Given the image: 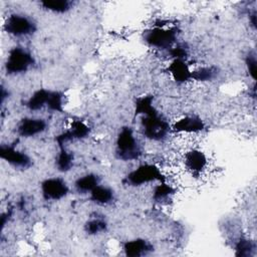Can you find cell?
I'll return each instance as SVG.
<instances>
[{"label": "cell", "mask_w": 257, "mask_h": 257, "mask_svg": "<svg viewBox=\"0 0 257 257\" xmlns=\"http://www.w3.org/2000/svg\"><path fill=\"white\" fill-rule=\"evenodd\" d=\"M141 130L145 138L155 142L164 141L172 131L170 122L157 108L141 116Z\"/></svg>", "instance_id": "6da1fadb"}, {"label": "cell", "mask_w": 257, "mask_h": 257, "mask_svg": "<svg viewBox=\"0 0 257 257\" xmlns=\"http://www.w3.org/2000/svg\"><path fill=\"white\" fill-rule=\"evenodd\" d=\"M115 155L122 161H136L142 156V147L130 126L120 128L115 140Z\"/></svg>", "instance_id": "7a4b0ae2"}, {"label": "cell", "mask_w": 257, "mask_h": 257, "mask_svg": "<svg viewBox=\"0 0 257 257\" xmlns=\"http://www.w3.org/2000/svg\"><path fill=\"white\" fill-rule=\"evenodd\" d=\"M164 181H167V179L162 170L155 164L149 163L138 166L124 178L125 184L133 187H139L154 182L159 183Z\"/></svg>", "instance_id": "3957f363"}, {"label": "cell", "mask_w": 257, "mask_h": 257, "mask_svg": "<svg viewBox=\"0 0 257 257\" xmlns=\"http://www.w3.org/2000/svg\"><path fill=\"white\" fill-rule=\"evenodd\" d=\"M35 63L31 52L22 46H15L8 52L5 60V70L10 75L21 74L28 71Z\"/></svg>", "instance_id": "277c9868"}, {"label": "cell", "mask_w": 257, "mask_h": 257, "mask_svg": "<svg viewBox=\"0 0 257 257\" xmlns=\"http://www.w3.org/2000/svg\"><path fill=\"white\" fill-rule=\"evenodd\" d=\"M178 36L177 28L164 27L157 24L156 27L151 28L145 34V41L151 47L159 49H170L176 44Z\"/></svg>", "instance_id": "5b68a950"}, {"label": "cell", "mask_w": 257, "mask_h": 257, "mask_svg": "<svg viewBox=\"0 0 257 257\" xmlns=\"http://www.w3.org/2000/svg\"><path fill=\"white\" fill-rule=\"evenodd\" d=\"M36 29L37 26L34 20L31 17L20 13L10 14L4 23V30L14 37L30 36Z\"/></svg>", "instance_id": "8992f818"}, {"label": "cell", "mask_w": 257, "mask_h": 257, "mask_svg": "<svg viewBox=\"0 0 257 257\" xmlns=\"http://www.w3.org/2000/svg\"><path fill=\"white\" fill-rule=\"evenodd\" d=\"M40 191L44 200L59 201L68 195L69 187L64 179L60 177H52L41 182Z\"/></svg>", "instance_id": "52a82bcc"}, {"label": "cell", "mask_w": 257, "mask_h": 257, "mask_svg": "<svg viewBox=\"0 0 257 257\" xmlns=\"http://www.w3.org/2000/svg\"><path fill=\"white\" fill-rule=\"evenodd\" d=\"M90 134V127L83 120L73 119L70 120L65 130H63L59 135L56 136L55 141L59 147H64V145L71 141L86 139Z\"/></svg>", "instance_id": "ba28073f"}, {"label": "cell", "mask_w": 257, "mask_h": 257, "mask_svg": "<svg viewBox=\"0 0 257 257\" xmlns=\"http://www.w3.org/2000/svg\"><path fill=\"white\" fill-rule=\"evenodd\" d=\"M0 158L18 169H28L32 165L31 158L25 152L11 145H1Z\"/></svg>", "instance_id": "9c48e42d"}, {"label": "cell", "mask_w": 257, "mask_h": 257, "mask_svg": "<svg viewBox=\"0 0 257 257\" xmlns=\"http://www.w3.org/2000/svg\"><path fill=\"white\" fill-rule=\"evenodd\" d=\"M184 165L191 174H202L208 169L209 160L201 150L190 149L184 155Z\"/></svg>", "instance_id": "30bf717a"}, {"label": "cell", "mask_w": 257, "mask_h": 257, "mask_svg": "<svg viewBox=\"0 0 257 257\" xmlns=\"http://www.w3.org/2000/svg\"><path fill=\"white\" fill-rule=\"evenodd\" d=\"M17 134L22 138H32L47 130V122L40 117H24L17 125Z\"/></svg>", "instance_id": "8fae6325"}, {"label": "cell", "mask_w": 257, "mask_h": 257, "mask_svg": "<svg viewBox=\"0 0 257 257\" xmlns=\"http://www.w3.org/2000/svg\"><path fill=\"white\" fill-rule=\"evenodd\" d=\"M205 128L203 119L197 115H186L176 120L171 130L179 134H197Z\"/></svg>", "instance_id": "7c38bea8"}, {"label": "cell", "mask_w": 257, "mask_h": 257, "mask_svg": "<svg viewBox=\"0 0 257 257\" xmlns=\"http://www.w3.org/2000/svg\"><path fill=\"white\" fill-rule=\"evenodd\" d=\"M154 247L152 243L143 238L125 241L122 245L123 253L128 257H142L151 253Z\"/></svg>", "instance_id": "4fadbf2b"}, {"label": "cell", "mask_w": 257, "mask_h": 257, "mask_svg": "<svg viewBox=\"0 0 257 257\" xmlns=\"http://www.w3.org/2000/svg\"><path fill=\"white\" fill-rule=\"evenodd\" d=\"M168 71L177 83H185L191 80L192 70L184 59H173L168 66Z\"/></svg>", "instance_id": "5bb4252c"}, {"label": "cell", "mask_w": 257, "mask_h": 257, "mask_svg": "<svg viewBox=\"0 0 257 257\" xmlns=\"http://www.w3.org/2000/svg\"><path fill=\"white\" fill-rule=\"evenodd\" d=\"M89 199L97 205L105 206L114 200V191L107 186L99 184L89 193Z\"/></svg>", "instance_id": "9a60e30c"}, {"label": "cell", "mask_w": 257, "mask_h": 257, "mask_svg": "<svg viewBox=\"0 0 257 257\" xmlns=\"http://www.w3.org/2000/svg\"><path fill=\"white\" fill-rule=\"evenodd\" d=\"M49 93H50V89H46V88H39L35 90L26 100L25 106L32 111L41 110L47 105Z\"/></svg>", "instance_id": "2e32d148"}, {"label": "cell", "mask_w": 257, "mask_h": 257, "mask_svg": "<svg viewBox=\"0 0 257 257\" xmlns=\"http://www.w3.org/2000/svg\"><path fill=\"white\" fill-rule=\"evenodd\" d=\"M99 184L100 178L96 174L89 173L77 178L74 182V188L79 194H89Z\"/></svg>", "instance_id": "e0dca14e"}, {"label": "cell", "mask_w": 257, "mask_h": 257, "mask_svg": "<svg viewBox=\"0 0 257 257\" xmlns=\"http://www.w3.org/2000/svg\"><path fill=\"white\" fill-rule=\"evenodd\" d=\"M74 157L64 147H59V152L55 159V166L59 172L65 173L71 170L73 167Z\"/></svg>", "instance_id": "ac0fdd59"}, {"label": "cell", "mask_w": 257, "mask_h": 257, "mask_svg": "<svg viewBox=\"0 0 257 257\" xmlns=\"http://www.w3.org/2000/svg\"><path fill=\"white\" fill-rule=\"evenodd\" d=\"M43 9L53 13H66L72 8L73 3L68 0H44L40 2Z\"/></svg>", "instance_id": "d6986e66"}, {"label": "cell", "mask_w": 257, "mask_h": 257, "mask_svg": "<svg viewBox=\"0 0 257 257\" xmlns=\"http://www.w3.org/2000/svg\"><path fill=\"white\" fill-rule=\"evenodd\" d=\"M156 109L153 95H144L137 98L135 103V116L144 115Z\"/></svg>", "instance_id": "ffe728a7"}, {"label": "cell", "mask_w": 257, "mask_h": 257, "mask_svg": "<svg viewBox=\"0 0 257 257\" xmlns=\"http://www.w3.org/2000/svg\"><path fill=\"white\" fill-rule=\"evenodd\" d=\"M218 69L215 66L198 67L191 72V79L197 81H209L217 76Z\"/></svg>", "instance_id": "44dd1931"}, {"label": "cell", "mask_w": 257, "mask_h": 257, "mask_svg": "<svg viewBox=\"0 0 257 257\" xmlns=\"http://www.w3.org/2000/svg\"><path fill=\"white\" fill-rule=\"evenodd\" d=\"M46 108L53 112H62L64 108V94L58 90H50Z\"/></svg>", "instance_id": "7402d4cb"}, {"label": "cell", "mask_w": 257, "mask_h": 257, "mask_svg": "<svg viewBox=\"0 0 257 257\" xmlns=\"http://www.w3.org/2000/svg\"><path fill=\"white\" fill-rule=\"evenodd\" d=\"M174 188L167 183V181L159 182L157 186H155L153 190V199L157 202L165 201L170 198L174 194Z\"/></svg>", "instance_id": "603a6c76"}, {"label": "cell", "mask_w": 257, "mask_h": 257, "mask_svg": "<svg viewBox=\"0 0 257 257\" xmlns=\"http://www.w3.org/2000/svg\"><path fill=\"white\" fill-rule=\"evenodd\" d=\"M107 229V223L104 219L93 218L88 220L84 224V231L88 235H97L105 232Z\"/></svg>", "instance_id": "cb8c5ba5"}, {"label": "cell", "mask_w": 257, "mask_h": 257, "mask_svg": "<svg viewBox=\"0 0 257 257\" xmlns=\"http://www.w3.org/2000/svg\"><path fill=\"white\" fill-rule=\"evenodd\" d=\"M254 249H255L254 243L248 238L241 237L238 239V241L235 244L236 256H244V257L249 256L254 251Z\"/></svg>", "instance_id": "d4e9b609"}, {"label": "cell", "mask_w": 257, "mask_h": 257, "mask_svg": "<svg viewBox=\"0 0 257 257\" xmlns=\"http://www.w3.org/2000/svg\"><path fill=\"white\" fill-rule=\"evenodd\" d=\"M245 64L247 67V71L252 79L256 78V71H257V60L256 54L254 52H249L245 58Z\"/></svg>", "instance_id": "484cf974"}, {"label": "cell", "mask_w": 257, "mask_h": 257, "mask_svg": "<svg viewBox=\"0 0 257 257\" xmlns=\"http://www.w3.org/2000/svg\"><path fill=\"white\" fill-rule=\"evenodd\" d=\"M169 53L173 59H186L188 55L187 48L182 44H175L169 49Z\"/></svg>", "instance_id": "4316f807"}, {"label": "cell", "mask_w": 257, "mask_h": 257, "mask_svg": "<svg viewBox=\"0 0 257 257\" xmlns=\"http://www.w3.org/2000/svg\"><path fill=\"white\" fill-rule=\"evenodd\" d=\"M11 215L12 214H11L10 210H8L5 213H2V215H1V225H2V228H4V226L6 225L7 221H9V219L11 218Z\"/></svg>", "instance_id": "83f0119b"}]
</instances>
